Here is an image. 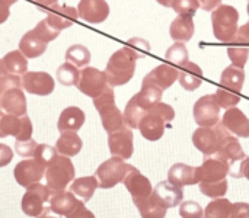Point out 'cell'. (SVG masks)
Masks as SVG:
<instances>
[{"instance_id":"cell-11","label":"cell","mask_w":249,"mask_h":218,"mask_svg":"<svg viewBox=\"0 0 249 218\" xmlns=\"http://www.w3.org/2000/svg\"><path fill=\"white\" fill-rule=\"evenodd\" d=\"M55 82L47 71H26L22 74V89L31 95L47 96L53 93Z\"/></svg>"},{"instance_id":"cell-9","label":"cell","mask_w":249,"mask_h":218,"mask_svg":"<svg viewBox=\"0 0 249 218\" xmlns=\"http://www.w3.org/2000/svg\"><path fill=\"white\" fill-rule=\"evenodd\" d=\"M222 130H223V125L220 122L213 128L198 127L193 134V143L196 149L207 157L216 154L220 146V140H222Z\"/></svg>"},{"instance_id":"cell-8","label":"cell","mask_w":249,"mask_h":218,"mask_svg":"<svg viewBox=\"0 0 249 218\" xmlns=\"http://www.w3.org/2000/svg\"><path fill=\"white\" fill-rule=\"evenodd\" d=\"M108 86L109 84H108L105 71H101L95 67H83V70L80 71L79 82L76 84V87L83 95L92 99L99 96Z\"/></svg>"},{"instance_id":"cell-18","label":"cell","mask_w":249,"mask_h":218,"mask_svg":"<svg viewBox=\"0 0 249 218\" xmlns=\"http://www.w3.org/2000/svg\"><path fill=\"white\" fill-rule=\"evenodd\" d=\"M45 13H47L45 20H47L53 28H55V29L60 31V32H61L63 29L70 28V26L76 22V19L79 17L77 9H74V7H71V6H67V4H61V6L57 4V6H54V7L45 10Z\"/></svg>"},{"instance_id":"cell-50","label":"cell","mask_w":249,"mask_h":218,"mask_svg":"<svg viewBox=\"0 0 249 218\" xmlns=\"http://www.w3.org/2000/svg\"><path fill=\"white\" fill-rule=\"evenodd\" d=\"M149 112H153V114H156L158 117H160L165 122H171V121H174V118H175V111H174V108L171 106V105H168V103H163V102H159L156 106H153Z\"/></svg>"},{"instance_id":"cell-22","label":"cell","mask_w":249,"mask_h":218,"mask_svg":"<svg viewBox=\"0 0 249 218\" xmlns=\"http://www.w3.org/2000/svg\"><path fill=\"white\" fill-rule=\"evenodd\" d=\"M83 201H80L73 192L70 191H61L57 194H53L50 198V208L53 213L58 214V216H64L67 217L69 214H71Z\"/></svg>"},{"instance_id":"cell-27","label":"cell","mask_w":249,"mask_h":218,"mask_svg":"<svg viewBox=\"0 0 249 218\" xmlns=\"http://www.w3.org/2000/svg\"><path fill=\"white\" fill-rule=\"evenodd\" d=\"M194 166H188L185 163H175L169 172H168V181L179 188L190 186V185H197V175H196Z\"/></svg>"},{"instance_id":"cell-14","label":"cell","mask_w":249,"mask_h":218,"mask_svg":"<svg viewBox=\"0 0 249 218\" xmlns=\"http://www.w3.org/2000/svg\"><path fill=\"white\" fill-rule=\"evenodd\" d=\"M13 175H15L16 182L20 186L28 188L34 184H38L44 178L45 168L39 162H36L35 159H26V160L19 162L15 166Z\"/></svg>"},{"instance_id":"cell-34","label":"cell","mask_w":249,"mask_h":218,"mask_svg":"<svg viewBox=\"0 0 249 218\" xmlns=\"http://www.w3.org/2000/svg\"><path fill=\"white\" fill-rule=\"evenodd\" d=\"M147 114H149V111H146L143 106H140V103L137 102V98L133 96V98L127 102L125 108H124V112H123L125 127H128L130 130L139 128L142 119H143Z\"/></svg>"},{"instance_id":"cell-30","label":"cell","mask_w":249,"mask_h":218,"mask_svg":"<svg viewBox=\"0 0 249 218\" xmlns=\"http://www.w3.org/2000/svg\"><path fill=\"white\" fill-rule=\"evenodd\" d=\"M137 207L142 218H165L168 208L159 201V198L152 192L147 198L133 201Z\"/></svg>"},{"instance_id":"cell-36","label":"cell","mask_w":249,"mask_h":218,"mask_svg":"<svg viewBox=\"0 0 249 218\" xmlns=\"http://www.w3.org/2000/svg\"><path fill=\"white\" fill-rule=\"evenodd\" d=\"M162 93L163 90L159 89L158 86H152V84H142V89L139 93H136L134 96L137 98V102L140 103V106H143L146 111H150L153 106H156L159 102H162Z\"/></svg>"},{"instance_id":"cell-20","label":"cell","mask_w":249,"mask_h":218,"mask_svg":"<svg viewBox=\"0 0 249 218\" xmlns=\"http://www.w3.org/2000/svg\"><path fill=\"white\" fill-rule=\"evenodd\" d=\"M0 109L15 117L26 115V98L22 87H12L0 95Z\"/></svg>"},{"instance_id":"cell-31","label":"cell","mask_w":249,"mask_h":218,"mask_svg":"<svg viewBox=\"0 0 249 218\" xmlns=\"http://www.w3.org/2000/svg\"><path fill=\"white\" fill-rule=\"evenodd\" d=\"M47 42H44L34 31L26 32L19 41V51L26 58H36L47 51Z\"/></svg>"},{"instance_id":"cell-24","label":"cell","mask_w":249,"mask_h":218,"mask_svg":"<svg viewBox=\"0 0 249 218\" xmlns=\"http://www.w3.org/2000/svg\"><path fill=\"white\" fill-rule=\"evenodd\" d=\"M28 71V58L19 51H10L0 58V74L22 76Z\"/></svg>"},{"instance_id":"cell-7","label":"cell","mask_w":249,"mask_h":218,"mask_svg":"<svg viewBox=\"0 0 249 218\" xmlns=\"http://www.w3.org/2000/svg\"><path fill=\"white\" fill-rule=\"evenodd\" d=\"M220 109L214 95H204L194 105V119L198 127L213 128L220 122Z\"/></svg>"},{"instance_id":"cell-55","label":"cell","mask_w":249,"mask_h":218,"mask_svg":"<svg viewBox=\"0 0 249 218\" xmlns=\"http://www.w3.org/2000/svg\"><path fill=\"white\" fill-rule=\"evenodd\" d=\"M200 7L206 12H213L222 4V0H198Z\"/></svg>"},{"instance_id":"cell-19","label":"cell","mask_w":249,"mask_h":218,"mask_svg":"<svg viewBox=\"0 0 249 218\" xmlns=\"http://www.w3.org/2000/svg\"><path fill=\"white\" fill-rule=\"evenodd\" d=\"M220 124L233 135L241 138H249V118L236 106L226 109Z\"/></svg>"},{"instance_id":"cell-60","label":"cell","mask_w":249,"mask_h":218,"mask_svg":"<svg viewBox=\"0 0 249 218\" xmlns=\"http://www.w3.org/2000/svg\"><path fill=\"white\" fill-rule=\"evenodd\" d=\"M247 10H248V15H249V3H248V7H247ZM248 23V26H249V22H247Z\"/></svg>"},{"instance_id":"cell-51","label":"cell","mask_w":249,"mask_h":218,"mask_svg":"<svg viewBox=\"0 0 249 218\" xmlns=\"http://www.w3.org/2000/svg\"><path fill=\"white\" fill-rule=\"evenodd\" d=\"M229 218H249L248 202H235L232 207V213Z\"/></svg>"},{"instance_id":"cell-56","label":"cell","mask_w":249,"mask_h":218,"mask_svg":"<svg viewBox=\"0 0 249 218\" xmlns=\"http://www.w3.org/2000/svg\"><path fill=\"white\" fill-rule=\"evenodd\" d=\"M34 1L38 3V7L41 10H48V9H51V7L58 4V0H34Z\"/></svg>"},{"instance_id":"cell-10","label":"cell","mask_w":249,"mask_h":218,"mask_svg":"<svg viewBox=\"0 0 249 218\" xmlns=\"http://www.w3.org/2000/svg\"><path fill=\"white\" fill-rule=\"evenodd\" d=\"M231 172V166L219 157H207L201 166L196 169L198 184H216L225 181Z\"/></svg>"},{"instance_id":"cell-6","label":"cell","mask_w":249,"mask_h":218,"mask_svg":"<svg viewBox=\"0 0 249 218\" xmlns=\"http://www.w3.org/2000/svg\"><path fill=\"white\" fill-rule=\"evenodd\" d=\"M15 137L16 141H26L31 140L32 135V122L28 115L15 117L6 114L0 109V138L4 137Z\"/></svg>"},{"instance_id":"cell-47","label":"cell","mask_w":249,"mask_h":218,"mask_svg":"<svg viewBox=\"0 0 249 218\" xmlns=\"http://www.w3.org/2000/svg\"><path fill=\"white\" fill-rule=\"evenodd\" d=\"M200 3L198 0H175L172 9L178 13V16H194L198 10Z\"/></svg>"},{"instance_id":"cell-41","label":"cell","mask_w":249,"mask_h":218,"mask_svg":"<svg viewBox=\"0 0 249 218\" xmlns=\"http://www.w3.org/2000/svg\"><path fill=\"white\" fill-rule=\"evenodd\" d=\"M216 96V101L217 103L220 105V108H225V109H231V108H235L239 102H241V96L239 93L236 92H232L226 87H219L214 93Z\"/></svg>"},{"instance_id":"cell-13","label":"cell","mask_w":249,"mask_h":218,"mask_svg":"<svg viewBox=\"0 0 249 218\" xmlns=\"http://www.w3.org/2000/svg\"><path fill=\"white\" fill-rule=\"evenodd\" d=\"M216 157L226 162L229 166L235 165L236 162H242L247 157L238 137L229 133L225 127L222 130V140H220V146L216 153Z\"/></svg>"},{"instance_id":"cell-52","label":"cell","mask_w":249,"mask_h":218,"mask_svg":"<svg viewBox=\"0 0 249 218\" xmlns=\"http://www.w3.org/2000/svg\"><path fill=\"white\" fill-rule=\"evenodd\" d=\"M13 159V151L9 146L0 143V168L7 166Z\"/></svg>"},{"instance_id":"cell-40","label":"cell","mask_w":249,"mask_h":218,"mask_svg":"<svg viewBox=\"0 0 249 218\" xmlns=\"http://www.w3.org/2000/svg\"><path fill=\"white\" fill-rule=\"evenodd\" d=\"M57 82L63 86H76L80 77V70L71 63H64L57 68Z\"/></svg>"},{"instance_id":"cell-16","label":"cell","mask_w":249,"mask_h":218,"mask_svg":"<svg viewBox=\"0 0 249 218\" xmlns=\"http://www.w3.org/2000/svg\"><path fill=\"white\" fill-rule=\"evenodd\" d=\"M77 15L88 23H102L109 16V4L105 0H80Z\"/></svg>"},{"instance_id":"cell-12","label":"cell","mask_w":249,"mask_h":218,"mask_svg":"<svg viewBox=\"0 0 249 218\" xmlns=\"http://www.w3.org/2000/svg\"><path fill=\"white\" fill-rule=\"evenodd\" d=\"M108 147L114 157L127 160L133 156L134 151V135L128 127L108 134Z\"/></svg>"},{"instance_id":"cell-26","label":"cell","mask_w":249,"mask_h":218,"mask_svg":"<svg viewBox=\"0 0 249 218\" xmlns=\"http://www.w3.org/2000/svg\"><path fill=\"white\" fill-rule=\"evenodd\" d=\"M155 195L159 198V201L166 207V208H174L178 207L182 200H184V191L179 186L172 185L169 181L159 182L156 188L153 189Z\"/></svg>"},{"instance_id":"cell-29","label":"cell","mask_w":249,"mask_h":218,"mask_svg":"<svg viewBox=\"0 0 249 218\" xmlns=\"http://www.w3.org/2000/svg\"><path fill=\"white\" fill-rule=\"evenodd\" d=\"M196 32L194 19L191 16H177L169 28V35L175 42H187Z\"/></svg>"},{"instance_id":"cell-33","label":"cell","mask_w":249,"mask_h":218,"mask_svg":"<svg viewBox=\"0 0 249 218\" xmlns=\"http://www.w3.org/2000/svg\"><path fill=\"white\" fill-rule=\"evenodd\" d=\"M98 188V181L95 176H85L74 179L73 184L70 185V192H73L80 201L88 202L92 200L95 191Z\"/></svg>"},{"instance_id":"cell-25","label":"cell","mask_w":249,"mask_h":218,"mask_svg":"<svg viewBox=\"0 0 249 218\" xmlns=\"http://www.w3.org/2000/svg\"><path fill=\"white\" fill-rule=\"evenodd\" d=\"M178 80L185 90H197L203 83V70L198 64L188 61L178 68Z\"/></svg>"},{"instance_id":"cell-28","label":"cell","mask_w":249,"mask_h":218,"mask_svg":"<svg viewBox=\"0 0 249 218\" xmlns=\"http://www.w3.org/2000/svg\"><path fill=\"white\" fill-rule=\"evenodd\" d=\"M165 127H166V122L158 117L156 114L153 112H149L140 122L139 125V130L142 133V135L149 140V141H158L163 137L165 134Z\"/></svg>"},{"instance_id":"cell-21","label":"cell","mask_w":249,"mask_h":218,"mask_svg":"<svg viewBox=\"0 0 249 218\" xmlns=\"http://www.w3.org/2000/svg\"><path fill=\"white\" fill-rule=\"evenodd\" d=\"M96 111H98V114L101 117L102 127H104V130L108 134L115 133V131L121 130L123 127H125V124H124V115L117 108L115 102L104 103V105L98 106Z\"/></svg>"},{"instance_id":"cell-58","label":"cell","mask_w":249,"mask_h":218,"mask_svg":"<svg viewBox=\"0 0 249 218\" xmlns=\"http://www.w3.org/2000/svg\"><path fill=\"white\" fill-rule=\"evenodd\" d=\"M159 4H162V6H165V7H172V4H174V1L175 0H156Z\"/></svg>"},{"instance_id":"cell-54","label":"cell","mask_w":249,"mask_h":218,"mask_svg":"<svg viewBox=\"0 0 249 218\" xmlns=\"http://www.w3.org/2000/svg\"><path fill=\"white\" fill-rule=\"evenodd\" d=\"M66 218H95V214L85 207V202H82L71 214H69Z\"/></svg>"},{"instance_id":"cell-42","label":"cell","mask_w":249,"mask_h":218,"mask_svg":"<svg viewBox=\"0 0 249 218\" xmlns=\"http://www.w3.org/2000/svg\"><path fill=\"white\" fill-rule=\"evenodd\" d=\"M200 192L209 198H223L228 192V179L216 182V184H198Z\"/></svg>"},{"instance_id":"cell-17","label":"cell","mask_w":249,"mask_h":218,"mask_svg":"<svg viewBox=\"0 0 249 218\" xmlns=\"http://www.w3.org/2000/svg\"><path fill=\"white\" fill-rule=\"evenodd\" d=\"M178 80V67L172 64H160L144 76L142 84L158 86L162 90L169 89Z\"/></svg>"},{"instance_id":"cell-57","label":"cell","mask_w":249,"mask_h":218,"mask_svg":"<svg viewBox=\"0 0 249 218\" xmlns=\"http://www.w3.org/2000/svg\"><path fill=\"white\" fill-rule=\"evenodd\" d=\"M236 176H244L245 179L249 181V157H245L241 163V170Z\"/></svg>"},{"instance_id":"cell-61","label":"cell","mask_w":249,"mask_h":218,"mask_svg":"<svg viewBox=\"0 0 249 218\" xmlns=\"http://www.w3.org/2000/svg\"><path fill=\"white\" fill-rule=\"evenodd\" d=\"M248 1H249V0H248Z\"/></svg>"},{"instance_id":"cell-32","label":"cell","mask_w":249,"mask_h":218,"mask_svg":"<svg viewBox=\"0 0 249 218\" xmlns=\"http://www.w3.org/2000/svg\"><path fill=\"white\" fill-rule=\"evenodd\" d=\"M83 147L82 138L76 133H61L57 143H55V150L60 156L66 157H73L80 153Z\"/></svg>"},{"instance_id":"cell-1","label":"cell","mask_w":249,"mask_h":218,"mask_svg":"<svg viewBox=\"0 0 249 218\" xmlns=\"http://www.w3.org/2000/svg\"><path fill=\"white\" fill-rule=\"evenodd\" d=\"M136 61L137 60L134 58V55L125 47L115 51L109 57V60L107 63V67H105V74H107L108 84L111 87L127 84L134 76Z\"/></svg>"},{"instance_id":"cell-49","label":"cell","mask_w":249,"mask_h":218,"mask_svg":"<svg viewBox=\"0 0 249 218\" xmlns=\"http://www.w3.org/2000/svg\"><path fill=\"white\" fill-rule=\"evenodd\" d=\"M36 147H38V143L32 138L26 140V141H16L15 143V151L20 157H34Z\"/></svg>"},{"instance_id":"cell-53","label":"cell","mask_w":249,"mask_h":218,"mask_svg":"<svg viewBox=\"0 0 249 218\" xmlns=\"http://www.w3.org/2000/svg\"><path fill=\"white\" fill-rule=\"evenodd\" d=\"M18 0H0V25L4 23L10 16V6Z\"/></svg>"},{"instance_id":"cell-23","label":"cell","mask_w":249,"mask_h":218,"mask_svg":"<svg viewBox=\"0 0 249 218\" xmlns=\"http://www.w3.org/2000/svg\"><path fill=\"white\" fill-rule=\"evenodd\" d=\"M86 115L77 106H69L63 109L58 118L57 128L60 133H77L85 124Z\"/></svg>"},{"instance_id":"cell-3","label":"cell","mask_w":249,"mask_h":218,"mask_svg":"<svg viewBox=\"0 0 249 218\" xmlns=\"http://www.w3.org/2000/svg\"><path fill=\"white\" fill-rule=\"evenodd\" d=\"M74 175L76 170L70 157L57 156V159L45 169L47 186L51 189L53 194L66 191L69 184L74 181Z\"/></svg>"},{"instance_id":"cell-37","label":"cell","mask_w":249,"mask_h":218,"mask_svg":"<svg viewBox=\"0 0 249 218\" xmlns=\"http://www.w3.org/2000/svg\"><path fill=\"white\" fill-rule=\"evenodd\" d=\"M66 61L71 63L77 68L88 67V64L90 63V51L85 45L74 44V45L67 48V51H66Z\"/></svg>"},{"instance_id":"cell-45","label":"cell","mask_w":249,"mask_h":218,"mask_svg":"<svg viewBox=\"0 0 249 218\" xmlns=\"http://www.w3.org/2000/svg\"><path fill=\"white\" fill-rule=\"evenodd\" d=\"M124 47L134 55L136 60L143 58L150 51V44L143 38H131Z\"/></svg>"},{"instance_id":"cell-46","label":"cell","mask_w":249,"mask_h":218,"mask_svg":"<svg viewBox=\"0 0 249 218\" xmlns=\"http://www.w3.org/2000/svg\"><path fill=\"white\" fill-rule=\"evenodd\" d=\"M44 42H51V41H54L58 35H60V31H57L55 28H53L45 19H42L41 22H38L36 23V26L32 29Z\"/></svg>"},{"instance_id":"cell-43","label":"cell","mask_w":249,"mask_h":218,"mask_svg":"<svg viewBox=\"0 0 249 218\" xmlns=\"http://www.w3.org/2000/svg\"><path fill=\"white\" fill-rule=\"evenodd\" d=\"M228 55L232 61V66L238 68H244L248 63L249 48L244 45H232L228 48Z\"/></svg>"},{"instance_id":"cell-59","label":"cell","mask_w":249,"mask_h":218,"mask_svg":"<svg viewBox=\"0 0 249 218\" xmlns=\"http://www.w3.org/2000/svg\"><path fill=\"white\" fill-rule=\"evenodd\" d=\"M36 218H58V217H53V216H48V214H45V213H44V214H41L39 217H36Z\"/></svg>"},{"instance_id":"cell-15","label":"cell","mask_w":249,"mask_h":218,"mask_svg":"<svg viewBox=\"0 0 249 218\" xmlns=\"http://www.w3.org/2000/svg\"><path fill=\"white\" fill-rule=\"evenodd\" d=\"M123 184L127 188V191L130 192L133 201L147 198L153 192V186H152L150 181L134 166L130 168V170L127 172Z\"/></svg>"},{"instance_id":"cell-35","label":"cell","mask_w":249,"mask_h":218,"mask_svg":"<svg viewBox=\"0 0 249 218\" xmlns=\"http://www.w3.org/2000/svg\"><path fill=\"white\" fill-rule=\"evenodd\" d=\"M245 82V71L244 68H238L235 66H229L223 70L220 77V84L232 92L241 93Z\"/></svg>"},{"instance_id":"cell-44","label":"cell","mask_w":249,"mask_h":218,"mask_svg":"<svg viewBox=\"0 0 249 218\" xmlns=\"http://www.w3.org/2000/svg\"><path fill=\"white\" fill-rule=\"evenodd\" d=\"M57 156H58V153H57L55 147H51L48 144H38L34 159L36 162H39L44 168H48L57 159Z\"/></svg>"},{"instance_id":"cell-4","label":"cell","mask_w":249,"mask_h":218,"mask_svg":"<svg viewBox=\"0 0 249 218\" xmlns=\"http://www.w3.org/2000/svg\"><path fill=\"white\" fill-rule=\"evenodd\" d=\"M51 195V189L45 185H41L39 182L28 186L20 202L23 214H26L28 217H39L44 213H50L51 208L45 207V202L50 201Z\"/></svg>"},{"instance_id":"cell-39","label":"cell","mask_w":249,"mask_h":218,"mask_svg":"<svg viewBox=\"0 0 249 218\" xmlns=\"http://www.w3.org/2000/svg\"><path fill=\"white\" fill-rule=\"evenodd\" d=\"M165 58L166 61H169L172 66L175 67H182L184 64H187L190 61V57H188V50L185 47L184 42H175L174 45H171L166 52H165Z\"/></svg>"},{"instance_id":"cell-48","label":"cell","mask_w":249,"mask_h":218,"mask_svg":"<svg viewBox=\"0 0 249 218\" xmlns=\"http://www.w3.org/2000/svg\"><path fill=\"white\" fill-rule=\"evenodd\" d=\"M179 214L181 218H203L204 210L196 201H185L179 205Z\"/></svg>"},{"instance_id":"cell-38","label":"cell","mask_w":249,"mask_h":218,"mask_svg":"<svg viewBox=\"0 0 249 218\" xmlns=\"http://www.w3.org/2000/svg\"><path fill=\"white\" fill-rule=\"evenodd\" d=\"M233 204L226 198L213 200L204 210V218H229Z\"/></svg>"},{"instance_id":"cell-2","label":"cell","mask_w":249,"mask_h":218,"mask_svg":"<svg viewBox=\"0 0 249 218\" xmlns=\"http://www.w3.org/2000/svg\"><path fill=\"white\" fill-rule=\"evenodd\" d=\"M239 12L231 4H220L212 12V25L214 36L222 42H231L239 26Z\"/></svg>"},{"instance_id":"cell-5","label":"cell","mask_w":249,"mask_h":218,"mask_svg":"<svg viewBox=\"0 0 249 218\" xmlns=\"http://www.w3.org/2000/svg\"><path fill=\"white\" fill-rule=\"evenodd\" d=\"M131 165H127L120 157H111L105 160L95 172V178L98 181V186L102 189H111L121 184L130 170Z\"/></svg>"}]
</instances>
